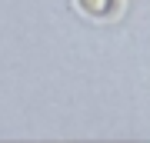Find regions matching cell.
Masks as SVG:
<instances>
[{
  "label": "cell",
  "instance_id": "obj_1",
  "mask_svg": "<svg viewBox=\"0 0 150 143\" xmlns=\"http://www.w3.org/2000/svg\"><path fill=\"white\" fill-rule=\"evenodd\" d=\"M77 4H80V10L90 13V17H107L117 0H77Z\"/></svg>",
  "mask_w": 150,
  "mask_h": 143
}]
</instances>
